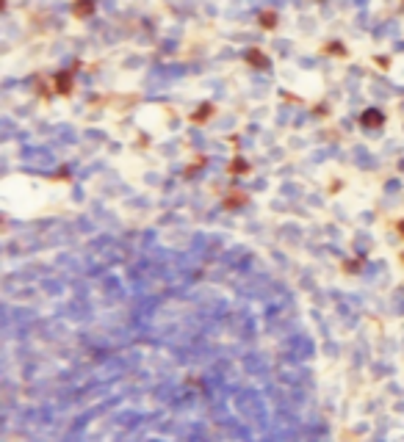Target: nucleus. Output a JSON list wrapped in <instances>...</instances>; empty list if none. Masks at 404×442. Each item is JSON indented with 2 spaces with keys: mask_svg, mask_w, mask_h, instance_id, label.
Instances as JSON below:
<instances>
[{
  "mask_svg": "<svg viewBox=\"0 0 404 442\" xmlns=\"http://www.w3.org/2000/svg\"><path fill=\"white\" fill-rule=\"evenodd\" d=\"M247 202H249L247 193L238 191V188H233V191H227V197L221 199V208H225V210H238V208H244Z\"/></svg>",
  "mask_w": 404,
  "mask_h": 442,
  "instance_id": "f257e3e1",
  "label": "nucleus"
},
{
  "mask_svg": "<svg viewBox=\"0 0 404 442\" xmlns=\"http://www.w3.org/2000/svg\"><path fill=\"white\" fill-rule=\"evenodd\" d=\"M72 75L75 72H58L56 78H53V88H56V94H69L72 91Z\"/></svg>",
  "mask_w": 404,
  "mask_h": 442,
  "instance_id": "f03ea898",
  "label": "nucleus"
},
{
  "mask_svg": "<svg viewBox=\"0 0 404 442\" xmlns=\"http://www.w3.org/2000/svg\"><path fill=\"white\" fill-rule=\"evenodd\" d=\"M382 122H385V116H382V111H377V108L363 111V116H360V125L363 127H379Z\"/></svg>",
  "mask_w": 404,
  "mask_h": 442,
  "instance_id": "7ed1b4c3",
  "label": "nucleus"
},
{
  "mask_svg": "<svg viewBox=\"0 0 404 442\" xmlns=\"http://www.w3.org/2000/svg\"><path fill=\"white\" fill-rule=\"evenodd\" d=\"M210 116H213V103H202L200 108L191 114V125H202V122H208Z\"/></svg>",
  "mask_w": 404,
  "mask_h": 442,
  "instance_id": "20e7f679",
  "label": "nucleus"
},
{
  "mask_svg": "<svg viewBox=\"0 0 404 442\" xmlns=\"http://www.w3.org/2000/svg\"><path fill=\"white\" fill-rule=\"evenodd\" d=\"M92 11H95V3H92V0H75V6H72V14L78 17V20H83V17H89Z\"/></svg>",
  "mask_w": 404,
  "mask_h": 442,
  "instance_id": "39448f33",
  "label": "nucleus"
},
{
  "mask_svg": "<svg viewBox=\"0 0 404 442\" xmlns=\"http://www.w3.org/2000/svg\"><path fill=\"white\" fill-rule=\"evenodd\" d=\"M249 169H252V166H249V163L244 161V158H238V155H236V158L230 161V166H227V172H230L233 177H236V174H247Z\"/></svg>",
  "mask_w": 404,
  "mask_h": 442,
  "instance_id": "423d86ee",
  "label": "nucleus"
},
{
  "mask_svg": "<svg viewBox=\"0 0 404 442\" xmlns=\"http://www.w3.org/2000/svg\"><path fill=\"white\" fill-rule=\"evenodd\" d=\"M247 61L252 64V67H257V69H266V67H268V58L263 56L260 50H249V53H247Z\"/></svg>",
  "mask_w": 404,
  "mask_h": 442,
  "instance_id": "0eeeda50",
  "label": "nucleus"
},
{
  "mask_svg": "<svg viewBox=\"0 0 404 442\" xmlns=\"http://www.w3.org/2000/svg\"><path fill=\"white\" fill-rule=\"evenodd\" d=\"M274 25H277V14H274V11H263V14H260V28L272 31Z\"/></svg>",
  "mask_w": 404,
  "mask_h": 442,
  "instance_id": "6e6552de",
  "label": "nucleus"
},
{
  "mask_svg": "<svg viewBox=\"0 0 404 442\" xmlns=\"http://www.w3.org/2000/svg\"><path fill=\"white\" fill-rule=\"evenodd\" d=\"M363 268V257H354V260H343V274H357Z\"/></svg>",
  "mask_w": 404,
  "mask_h": 442,
  "instance_id": "1a4fd4ad",
  "label": "nucleus"
},
{
  "mask_svg": "<svg viewBox=\"0 0 404 442\" xmlns=\"http://www.w3.org/2000/svg\"><path fill=\"white\" fill-rule=\"evenodd\" d=\"M205 163H208V158H197V161H194V163H191V166H189V169H186V177H191V174H194V172H197V169H202V166H205Z\"/></svg>",
  "mask_w": 404,
  "mask_h": 442,
  "instance_id": "9d476101",
  "label": "nucleus"
},
{
  "mask_svg": "<svg viewBox=\"0 0 404 442\" xmlns=\"http://www.w3.org/2000/svg\"><path fill=\"white\" fill-rule=\"evenodd\" d=\"M324 53H338V56H343V53H346V50H343V47H338V42H335V44L324 47Z\"/></svg>",
  "mask_w": 404,
  "mask_h": 442,
  "instance_id": "9b49d317",
  "label": "nucleus"
},
{
  "mask_svg": "<svg viewBox=\"0 0 404 442\" xmlns=\"http://www.w3.org/2000/svg\"><path fill=\"white\" fill-rule=\"evenodd\" d=\"M56 180H69V169H61V172L56 174Z\"/></svg>",
  "mask_w": 404,
  "mask_h": 442,
  "instance_id": "f8f14e48",
  "label": "nucleus"
},
{
  "mask_svg": "<svg viewBox=\"0 0 404 442\" xmlns=\"http://www.w3.org/2000/svg\"><path fill=\"white\" fill-rule=\"evenodd\" d=\"M396 232H399V235H401V238H404V219H401L399 224H396Z\"/></svg>",
  "mask_w": 404,
  "mask_h": 442,
  "instance_id": "ddd939ff",
  "label": "nucleus"
},
{
  "mask_svg": "<svg viewBox=\"0 0 404 442\" xmlns=\"http://www.w3.org/2000/svg\"><path fill=\"white\" fill-rule=\"evenodd\" d=\"M399 260H401V263H404V252H401V255H399Z\"/></svg>",
  "mask_w": 404,
  "mask_h": 442,
  "instance_id": "4468645a",
  "label": "nucleus"
}]
</instances>
